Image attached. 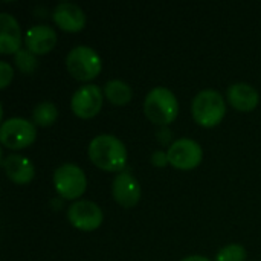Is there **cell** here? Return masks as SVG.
Returning a JSON list of instances; mask_svg holds the SVG:
<instances>
[{
  "instance_id": "cell-1",
  "label": "cell",
  "mask_w": 261,
  "mask_h": 261,
  "mask_svg": "<svg viewBox=\"0 0 261 261\" xmlns=\"http://www.w3.org/2000/svg\"><path fill=\"white\" fill-rule=\"evenodd\" d=\"M89 158L104 171H124L127 150L121 139L113 135H98L89 144Z\"/></svg>"
},
{
  "instance_id": "cell-2",
  "label": "cell",
  "mask_w": 261,
  "mask_h": 261,
  "mask_svg": "<svg viewBox=\"0 0 261 261\" xmlns=\"http://www.w3.org/2000/svg\"><path fill=\"white\" fill-rule=\"evenodd\" d=\"M144 112L153 124L167 127L177 118L179 102L176 95L170 89L154 87L145 96Z\"/></svg>"
},
{
  "instance_id": "cell-3",
  "label": "cell",
  "mask_w": 261,
  "mask_h": 261,
  "mask_svg": "<svg viewBox=\"0 0 261 261\" xmlns=\"http://www.w3.org/2000/svg\"><path fill=\"white\" fill-rule=\"evenodd\" d=\"M191 113L202 127H214L222 122L226 113V104L220 92L206 89L196 95L191 104Z\"/></svg>"
},
{
  "instance_id": "cell-4",
  "label": "cell",
  "mask_w": 261,
  "mask_h": 261,
  "mask_svg": "<svg viewBox=\"0 0 261 261\" xmlns=\"http://www.w3.org/2000/svg\"><path fill=\"white\" fill-rule=\"evenodd\" d=\"M66 66L69 73L80 81H89L99 75L101 72V58L89 46H76L70 49L66 57Z\"/></svg>"
},
{
  "instance_id": "cell-5",
  "label": "cell",
  "mask_w": 261,
  "mask_h": 261,
  "mask_svg": "<svg viewBox=\"0 0 261 261\" xmlns=\"http://www.w3.org/2000/svg\"><path fill=\"white\" fill-rule=\"evenodd\" d=\"M54 185L60 197L75 200L86 193L87 179L84 171L75 164H63L54 171Z\"/></svg>"
},
{
  "instance_id": "cell-6",
  "label": "cell",
  "mask_w": 261,
  "mask_h": 261,
  "mask_svg": "<svg viewBox=\"0 0 261 261\" xmlns=\"http://www.w3.org/2000/svg\"><path fill=\"white\" fill-rule=\"evenodd\" d=\"M37 138L35 124L23 118H9L2 122L0 141L6 148L21 150L34 144Z\"/></svg>"
},
{
  "instance_id": "cell-7",
  "label": "cell",
  "mask_w": 261,
  "mask_h": 261,
  "mask_svg": "<svg viewBox=\"0 0 261 261\" xmlns=\"http://www.w3.org/2000/svg\"><path fill=\"white\" fill-rule=\"evenodd\" d=\"M167 156H168V162L174 168L188 171V170L196 168L202 162L203 151H202V147L196 141L184 138V139L174 141L168 147Z\"/></svg>"
},
{
  "instance_id": "cell-8",
  "label": "cell",
  "mask_w": 261,
  "mask_h": 261,
  "mask_svg": "<svg viewBox=\"0 0 261 261\" xmlns=\"http://www.w3.org/2000/svg\"><path fill=\"white\" fill-rule=\"evenodd\" d=\"M67 219L73 228L84 232H90L101 226L104 214L96 203L90 200H78L69 206Z\"/></svg>"
},
{
  "instance_id": "cell-9",
  "label": "cell",
  "mask_w": 261,
  "mask_h": 261,
  "mask_svg": "<svg viewBox=\"0 0 261 261\" xmlns=\"http://www.w3.org/2000/svg\"><path fill=\"white\" fill-rule=\"evenodd\" d=\"M102 107V92L96 84H86L76 89L70 99L72 112L83 119H90Z\"/></svg>"
},
{
  "instance_id": "cell-10",
  "label": "cell",
  "mask_w": 261,
  "mask_h": 261,
  "mask_svg": "<svg viewBox=\"0 0 261 261\" xmlns=\"http://www.w3.org/2000/svg\"><path fill=\"white\" fill-rule=\"evenodd\" d=\"M112 196L118 205L128 210L138 205L141 199V187L128 171H122L113 179Z\"/></svg>"
},
{
  "instance_id": "cell-11",
  "label": "cell",
  "mask_w": 261,
  "mask_h": 261,
  "mask_svg": "<svg viewBox=\"0 0 261 261\" xmlns=\"http://www.w3.org/2000/svg\"><path fill=\"white\" fill-rule=\"evenodd\" d=\"M26 49L35 55H44L50 52L57 44V32L47 24H34L24 35Z\"/></svg>"
},
{
  "instance_id": "cell-12",
  "label": "cell",
  "mask_w": 261,
  "mask_h": 261,
  "mask_svg": "<svg viewBox=\"0 0 261 261\" xmlns=\"http://www.w3.org/2000/svg\"><path fill=\"white\" fill-rule=\"evenodd\" d=\"M54 21L67 32H78L86 26V14L84 11L70 2L58 3L52 11Z\"/></svg>"
},
{
  "instance_id": "cell-13",
  "label": "cell",
  "mask_w": 261,
  "mask_h": 261,
  "mask_svg": "<svg viewBox=\"0 0 261 261\" xmlns=\"http://www.w3.org/2000/svg\"><path fill=\"white\" fill-rule=\"evenodd\" d=\"M21 49V31L17 20L8 14H0V52L17 54Z\"/></svg>"
},
{
  "instance_id": "cell-14",
  "label": "cell",
  "mask_w": 261,
  "mask_h": 261,
  "mask_svg": "<svg viewBox=\"0 0 261 261\" xmlns=\"http://www.w3.org/2000/svg\"><path fill=\"white\" fill-rule=\"evenodd\" d=\"M3 168L8 179L17 185H28L35 176L34 164L21 154H9L3 159Z\"/></svg>"
},
{
  "instance_id": "cell-15",
  "label": "cell",
  "mask_w": 261,
  "mask_h": 261,
  "mask_svg": "<svg viewBox=\"0 0 261 261\" xmlns=\"http://www.w3.org/2000/svg\"><path fill=\"white\" fill-rule=\"evenodd\" d=\"M228 101L239 112H252L260 102V95L254 86L236 83L228 87Z\"/></svg>"
},
{
  "instance_id": "cell-16",
  "label": "cell",
  "mask_w": 261,
  "mask_h": 261,
  "mask_svg": "<svg viewBox=\"0 0 261 261\" xmlns=\"http://www.w3.org/2000/svg\"><path fill=\"white\" fill-rule=\"evenodd\" d=\"M104 95H106V98L112 104H115V106H124V104H127L132 99L133 90L122 80H110L104 86Z\"/></svg>"
},
{
  "instance_id": "cell-17",
  "label": "cell",
  "mask_w": 261,
  "mask_h": 261,
  "mask_svg": "<svg viewBox=\"0 0 261 261\" xmlns=\"http://www.w3.org/2000/svg\"><path fill=\"white\" fill-rule=\"evenodd\" d=\"M58 118V109L50 101H43L34 107L32 112V121L35 125L40 127H49L52 125Z\"/></svg>"
},
{
  "instance_id": "cell-18",
  "label": "cell",
  "mask_w": 261,
  "mask_h": 261,
  "mask_svg": "<svg viewBox=\"0 0 261 261\" xmlns=\"http://www.w3.org/2000/svg\"><path fill=\"white\" fill-rule=\"evenodd\" d=\"M246 260V249L242 245L232 243L219 251L216 255V261H245Z\"/></svg>"
},
{
  "instance_id": "cell-19",
  "label": "cell",
  "mask_w": 261,
  "mask_h": 261,
  "mask_svg": "<svg viewBox=\"0 0 261 261\" xmlns=\"http://www.w3.org/2000/svg\"><path fill=\"white\" fill-rule=\"evenodd\" d=\"M15 64H17V67H18L23 73L31 75V73L35 70V67H37L35 54H32V52L28 50V49H20V50L15 54Z\"/></svg>"
},
{
  "instance_id": "cell-20",
  "label": "cell",
  "mask_w": 261,
  "mask_h": 261,
  "mask_svg": "<svg viewBox=\"0 0 261 261\" xmlns=\"http://www.w3.org/2000/svg\"><path fill=\"white\" fill-rule=\"evenodd\" d=\"M12 76H14V72H12L11 64H8L6 61H0V87L6 89Z\"/></svg>"
},
{
  "instance_id": "cell-21",
  "label": "cell",
  "mask_w": 261,
  "mask_h": 261,
  "mask_svg": "<svg viewBox=\"0 0 261 261\" xmlns=\"http://www.w3.org/2000/svg\"><path fill=\"white\" fill-rule=\"evenodd\" d=\"M151 162H153L154 165H158V167H164V165L170 164V162H168V156H167V153H164V151H156V153L151 156Z\"/></svg>"
},
{
  "instance_id": "cell-22",
  "label": "cell",
  "mask_w": 261,
  "mask_h": 261,
  "mask_svg": "<svg viewBox=\"0 0 261 261\" xmlns=\"http://www.w3.org/2000/svg\"><path fill=\"white\" fill-rule=\"evenodd\" d=\"M180 261H211L208 260L206 257H203V255H190V257H185L184 260Z\"/></svg>"
}]
</instances>
